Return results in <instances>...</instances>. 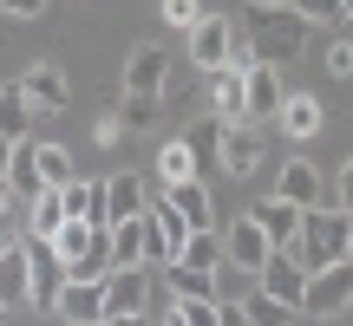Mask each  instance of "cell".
<instances>
[{"instance_id":"cell-25","label":"cell","mask_w":353,"mask_h":326,"mask_svg":"<svg viewBox=\"0 0 353 326\" xmlns=\"http://www.w3.org/2000/svg\"><path fill=\"white\" fill-rule=\"evenodd\" d=\"M196 170H203V157L190 151V138H170L164 151H157V183H164V189H170V183H190Z\"/></svg>"},{"instance_id":"cell-44","label":"cell","mask_w":353,"mask_h":326,"mask_svg":"<svg viewBox=\"0 0 353 326\" xmlns=\"http://www.w3.org/2000/svg\"><path fill=\"white\" fill-rule=\"evenodd\" d=\"M347 261H353V209H347Z\"/></svg>"},{"instance_id":"cell-26","label":"cell","mask_w":353,"mask_h":326,"mask_svg":"<svg viewBox=\"0 0 353 326\" xmlns=\"http://www.w3.org/2000/svg\"><path fill=\"white\" fill-rule=\"evenodd\" d=\"M0 307H26V241L0 254Z\"/></svg>"},{"instance_id":"cell-37","label":"cell","mask_w":353,"mask_h":326,"mask_svg":"<svg viewBox=\"0 0 353 326\" xmlns=\"http://www.w3.org/2000/svg\"><path fill=\"white\" fill-rule=\"evenodd\" d=\"M0 13H7V20H39L46 0H0Z\"/></svg>"},{"instance_id":"cell-39","label":"cell","mask_w":353,"mask_h":326,"mask_svg":"<svg viewBox=\"0 0 353 326\" xmlns=\"http://www.w3.org/2000/svg\"><path fill=\"white\" fill-rule=\"evenodd\" d=\"M334 202H341V209H353V157L341 163V176H334Z\"/></svg>"},{"instance_id":"cell-17","label":"cell","mask_w":353,"mask_h":326,"mask_svg":"<svg viewBox=\"0 0 353 326\" xmlns=\"http://www.w3.org/2000/svg\"><path fill=\"white\" fill-rule=\"evenodd\" d=\"M164 85H170L164 46H131V59H125V91H157V98H164Z\"/></svg>"},{"instance_id":"cell-12","label":"cell","mask_w":353,"mask_h":326,"mask_svg":"<svg viewBox=\"0 0 353 326\" xmlns=\"http://www.w3.org/2000/svg\"><path fill=\"white\" fill-rule=\"evenodd\" d=\"M281 98H288V91H281V65H242V118H275L281 111Z\"/></svg>"},{"instance_id":"cell-13","label":"cell","mask_w":353,"mask_h":326,"mask_svg":"<svg viewBox=\"0 0 353 326\" xmlns=\"http://www.w3.org/2000/svg\"><path fill=\"white\" fill-rule=\"evenodd\" d=\"M275 254V241L262 235V222L255 215H242V222H229V235H223V261H236L242 274H262V261Z\"/></svg>"},{"instance_id":"cell-38","label":"cell","mask_w":353,"mask_h":326,"mask_svg":"<svg viewBox=\"0 0 353 326\" xmlns=\"http://www.w3.org/2000/svg\"><path fill=\"white\" fill-rule=\"evenodd\" d=\"M92 138H99V144H105V151H112V144H118V138H125V124H118V111H105V118H99V124H92Z\"/></svg>"},{"instance_id":"cell-4","label":"cell","mask_w":353,"mask_h":326,"mask_svg":"<svg viewBox=\"0 0 353 326\" xmlns=\"http://www.w3.org/2000/svg\"><path fill=\"white\" fill-rule=\"evenodd\" d=\"M183 235H190V222L170 209L164 196L144 202V268H170L176 248H183Z\"/></svg>"},{"instance_id":"cell-34","label":"cell","mask_w":353,"mask_h":326,"mask_svg":"<svg viewBox=\"0 0 353 326\" xmlns=\"http://www.w3.org/2000/svg\"><path fill=\"white\" fill-rule=\"evenodd\" d=\"M157 7H164V26H183V33L203 20V0H157Z\"/></svg>"},{"instance_id":"cell-29","label":"cell","mask_w":353,"mask_h":326,"mask_svg":"<svg viewBox=\"0 0 353 326\" xmlns=\"http://www.w3.org/2000/svg\"><path fill=\"white\" fill-rule=\"evenodd\" d=\"M26 124H33V105H26L20 78H13V85H0V131L7 138H26Z\"/></svg>"},{"instance_id":"cell-15","label":"cell","mask_w":353,"mask_h":326,"mask_svg":"<svg viewBox=\"0 0 353 326\" xmlns=\"http://www.w3.org/2000/svg\"><path fill=\"white\" fill-rule=\"evenodd\" d=\"M151 287H144V268H105V314H144Z\"/></svg>"},{"instance_id":"cell-19","label":"cell","mask_w":353,"mask_h":326,"mask_svg":"<svg viewBox=\"0 0 353 326\" xmlns=\"http://www.w3.org/2000/svg\"><path fill=\"white\" fill-rule=\"evenodd\" d=\"M105 268H144V215L105 228Z\"/></svg>"},{"instance_id":"cell-7","label":"cell","mask_w":353,"mask_h":326,"mask_svg":"<svg viewBox=\"0 0 353 326\" xmlns=\"http://www.w3.org/2000/svg\"><path fill=\"white\" fill-rule=\"evenodd\" d=\"M65 287V261L52 254V241L26 235V307H46L52 314V294Z\"/></svg>"},{"instance_id":"cell-36","label":"cell","mask_w":353,"mask_h":326,"mask_svg":"<svg viewBox=\"0 0 353 326\" xmlns=\"http://www.w3.org/2000/svg\"><path fill=\"white\" fill-rule=\"evenodd\" d=\"M327 72L334 78H353V39H334V46H327Z\"/></svg>"},{"instance_id":"cell-22","label":"cell","mask_w":353,"mask_h":326,"mask_svg":"<svg viewBox=\"0 0 353 326\" xmlns=\"http://www.w3.org/2000/svg\"><path fill=\"white\" fill-rule=\"evenodd\" d=\"M275 124L288 131V138H321V124H327V111H321L307 91H288L281 98V111H275Z\"/></svg>"},{"instance_id":"cell-1","label":"cell","mask_w":353,"mask_h":326,"mask_svg":"<svg viewBox=\"0 0 353 326\" xmlns=\"http://www.w3.org/2000/svg\"><path fill=\"white\" fill-rule=\"evenodd\" d=\"M242 39L255 46V59H262V65H288V59H301V52H307V20L294 7H249Z\"/></svg>"},{"instance_id":"cell-11","label":"cell","mask_w":353,"mask_h":326,"mask_svg":"<svg viewBox=\"0 0 353 326\" xmlns=\"http://www.w3.org/2000/svg\"><path fill=\"white\" fill-rule=\"evenodd\" d=\"M255 281H262V294H275L281 307H294V314H301V301H307V268L294 261L288 248H275V254H268Z\"/></svg>"},{"instance_id":"cell-40","label":"cell","mask_w":353,"mask_h":326,"mask_svg":"<svg viewBox=\"0 0 353 326\" xmlns=\"http://www.w3.org/2000/svg\"><path fill=\"white\" fill-rule=\"evenodd\" d=\"M13 151H20V138H7V131H0V176L13 170Z\"/></svg>"},{"instance_id":"cell-27","label":"cell","mask_w":353,"mask_h":326,"mask_svg":"<svg viewBox=\"0 0 353 326\" xmlns=\"http://www.w3.org/2000/svg\"><path fill=\"white\" fill-rule=\"evenodd\" d=\"M59 209L79 215V222H99V183H85V176H65L59 183ZM105 228V222H99Z\"/></svg>"},{"instance_id":"cell-5","label":"cell","mask_w":353,"mask_h":326,"mask_svg":"<svg viewBox=\"0 0 353 326\" xmlns=\"http://www.w3.org/2000/svg\"><path fill=\"white\" fill-rule=\"evenodd\" d=\"M301 307H307L314 320H334V314H347V307H353V261H347V254L307 274V301H301Z\"/></svg>"},{"instance_id":"cell-24","label":"cell","mask_w":353,"mask_h":326,"mask_svg":"<svg viewBox=\"0 0 353 326\" xmlns=\"http://www.w3.org/2000/svg\"><path fill=\"white\" fill-rule=\"evenodd\" d=\"M20 157L33 163V176H39V183H65V176H79L65 144H20Z\"/></svg>"},{"instance_id":"cell-42","label":"cell","mask_w":353,"mask_h":326,"mask_svg":"<svg viewBox=\"0 0 353 326\" xmlns=\"http://www.w3.org/2000/svg\"><path fill=\"white\" fill-rule=\"evenodd\" d=\"M223 326H255V320L242 314V307H223Z\"/></svg>"},{"instance_id":"cell-8","label":"cell","mask_w":353,"mask_h":326,"mask_svg":"<svg viewBox=\"0 0 353 326\" xmlns=\"http://www.w3.org/2000/svg\"><path fill=\"white\" fill-rule=\"evenodd\" d=\"M229 52H236V20H229V13H203V20L190 26V65L216 72V65H229Z\"/></svg>"},{"instance_id":"cell-32","label":"cell","mask_w":353,"mask_h":326,"mask_svg":"<svg viewBox=\"0 0 353 326\" xmlns=\"http://www.w3.org/2000/svg\"><path fill=\"white\" fill-rule=\"evenodd\" d=\"M176 320L183 326H223V307H216V294H190V301H176Z\"/></svg>"},{"instance_id":"cell-20","label":"cell","mask_w":353,"mask_h":326,"mask_svg":"<svg viewBox=\"0 0 353 326\" xmlns=\"http://www.w3.org/2000/svg\"><path fill=\"white\" fill-rule=\"evenodd\" d=\"M164 202L176 215H183L190 228H216V202H210V183H196V176H190V183H170L164 189Z\"/></svg>"},{"instance_id":"cell-35","label":"cell","mask_w":353,"mask_h":326,"mask_svg":"<svg viewBox=\"0 0 353 326\" xmlns=\"http://www.w3.org/2000/svg\"><path fill=\"white\" fill-rule=\"evenodd\" d=\"M294 13H301L307 26H321V20H341V0H288Z\"/></svg>"},{"instance_id":"cell-9","label":"cell","mask_w":353,"mask_h":326,"mask_svg":"<svg viewBox=\"0 0 353 326\" xmlns=\"http://www.w3.org/2000/svg\"><path fill=\"white\" fill-rule=\"evenodd\" d=\"M216 163H223L229 176H255L262 170V131H249V118L223 124L216 131Z\"/></svg>"},{"instance_id":"cell-21","label":"cell","mask_w":353,"mask_h":326,"mask_svg":"<svg viewBox=\"0 0 353 326\" xmlns=\"http://www.w3.org/2000/svg\"><path fill=\"white\" fill-rule=\"evenodd\" d=\"M170 268H190V274H216V268H223V235H216V228H190Z\"/></svg>"},{"instance_id":"cell-46","label":"cell","mask_w":353,"mask_h":326,"mask_svg":"<svg viewBox=\"0 0 353 326\" xmlns=\"http://www.w3.org/2000/svg\"><path fill=\"white\" fill-rule=\"evenodd\" d=\"M341 20H353V0H341Z\"/></svg>"},{"instance_id":"cell-41","label":"cell","mask_w":353,"mask_h":326,"mask_svg":"<svg viewBox=\"0 0 353 326\" xmlns=\"http://www.w3.org/2000/svg\"><path fill=\"white\" fill-rule=\"evenodd\" d=\"M105 326H151L144 314H105Z\"/></svg>"},{"instance_id":"cell-33","label":"cell","mask_w":353,"mask_h":326,"mask_svg":"<svg viewBox=\"0 0 353 326\" xmlns=\"http://www.w3.org/2000/svg\"><path fill=\"white\" fill-rule=\"evenodd\" d=\"M170 287H176V301H190V294H216V274H190V268H170Z\"/></svg>"},{"instance_id":"cell-18","label":"cell","mask_w":353,"mask_h":326,"mask_svg":"<svg viewBox=\"0 0 353 326\" xmlns=\"http://www.w3.org/2000/svg\"><path fill=\"white\" fill-rule=\"evenodd\" d=\"M275 196H288L294 209H321V170L307 157H288L281 176H275Z\"/></svg>"},{"instance_id":"cell-30","label":"cell","mask_w":353,"mask_h":326,"mask_svg":"<svg viewBox=\"0 0 353 326\" xmlns=\"http://www.w3.org/2000/svg\"><path fill=\"white\" fill-rule=\"evenodd\" d=\"M157 105H164L157 91H125V105H118V124H125V131H151V124H157Z\"/></svg>"},{"instance_id":"cell-6","label":"cell","mask_w":353,"mask_h":326,"mask_svg":"<svg viewBox=\"0 0 353 326\" xmlns=\"http://www.w3.org/2000/svg\"><path fill=\"white\" fill-rule=\"evenodd\" d=\"M52 314L65 326H105V274H65V287L52 294Z\"/></svg>"},{"instance_id":"cell-43","label":"cell","mask_w":353,"mask_h":326,"mask_svg":"<svg viewBox=\"0 0 353 326\" xmlns=\"http://www.w3.org/2000/svg\"><path fill=\"white\" fill-rule=\"evenodd\" d=\"M7 209H13V183L0 176V215H7Z\"/></svg>"},{"instance_id":"cell-23","label":"cell","mask_w":353,"mask_h":326,"mask_svg":"<svg viewBox=\"0 0 353 326\" xmlns=\"http://www.w3.org/2000/svg\"><path fill=\"white\" fill-rule=\"evenodd\" d=\"M210 105H216L223 124L242 118V65H216V72H210Z\"/></svg>"},{"instance_id":"cell-16","label":"cell","mask_w":353,"mask_h":326,"mask_svg":"<svg viewBox=\"0 0 353 326\" xmlns=\"http://www.w3.org/2000/svg\"><path fill=\"white\" fill-rule=\"evenodd\" d=\"M249 215L262 222V235L275 241V248H294V235H301V215H307V209H294L288 196H262Z\"/></svg>"},{"instance_id":"cell-45","label":"cell","mask_w":353,"mask_h":326,"mask_svg":"<svg viewBox=\"0 0 353 326\" xmlns=\"http://www.w3.org/2000/svg\"><path fill=\"white\" fill-rule=\"evenodd\" d=\"M157 326H183V320H176V307H170V314H164V320H157Z\"/></svg>"},{"instance_id":"cell-31","label":"cell","mask_w":353,"mask_h":326,"mask_svg":"<svg viewBox=\"0 0 353 326\" xmlns=\"http://www.w3.org/2000/svg\"><path fill=\"white\" fill-rule=\"evenodd\" d=\"M242 314H249L255 326H288V314H294V307H281L275 294H262V287H255L249 301H242Z\"/></svg>"},{"instance_id":"cell-47","label":"cell","mask_w":353,"mask_h":326,"mask_svg":"<svg viewBox=\"0 0 353 326\" xmlns=\"http://www.w3.org/2000/svg\"><path fill=\"white\" fill-rule=\"evenodd\" d=\"M255 7H288V0H255Z\"/></svg>"},{"instance_id":"cell-28","label":"cell","mask_w":353,"mask_h":326,"mask_svg":"<svg viewBox=\"0 0 353 326\" xmlns=\"http://www.w3.org/2000/svg\"><path fill=\"white\" fill-rule=\"evenodd\" d=\"M59 222H65V209H59V183L33 189V209H26V235H39V241H46Z\"/></svg>"},{"instance_id":"cell-2","label":"cell","mask_w":353,"mask_h":326,"mask_svg":"<svg viewBox=\"0 0 353 326\" xmlns=\"http://www.w3.org/2000/svg\"><path fill=\"white\" fill-rule=\"evenodd\" d=\"M288 254L307 268V274L327 268V261H341V254H347V209H341V215H334V209H307V215H301V235H294Z\"/></svg>"},{"instance_id":"cell-10","label":"cell","mask_w":353,"mask_h":326,"mask_svg":"<svg viewBox=\"0 0 353 326\" xmlns=\"http://www.w3.org/2000/svg\"><path fill=\"white\" fill-rule=\"evenodd\" d=\"M144 202H151V189H144V176L118 170L112 183H99V222H131V215H144Z\"/></svg>"},{"instance_id":"cell-3","label":"cell","mask_w":353,"mask_h":326,"mask_svg":"<svg viewBox=\"0 0 353 326\" xmlns=\"http://www.w3.org/2000/svg\"><path fill=\"white\" fill-rule=\"evenodd\" d=\"M46 241H52V254L65 261V274H105V228H99V222L65 215Z\"/></svg>"},{"instance_id":"cell-14","label":"cell","mask_w":353,"mask_h":326,"mask_svg":"<svg viewBox=\"0 0 353 326\" xmlns=\"http://www.w3.org/2000/svg\"><path fill=\"white\" fill-rule=\"evenodd\" d=\"M20 91H26V105H33V118H46V111H65V105H72V85H65V72H59L52 59L26 65Z\"/></svg>"}]
</instances>
